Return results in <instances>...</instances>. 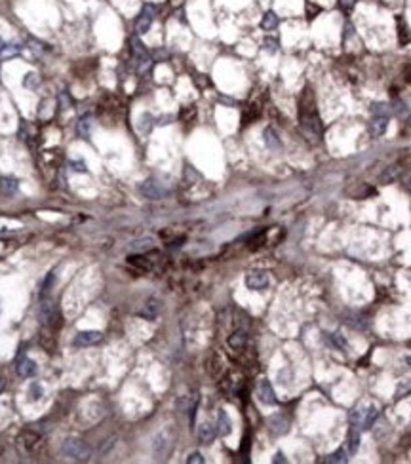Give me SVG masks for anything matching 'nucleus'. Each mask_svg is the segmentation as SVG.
I'll use <instances>...</instances> for the list:
<instances>
[{
    "label": "nucleus",
    "mask_w": 411,
    "mask_h": 464,
    "mask_svg": "<svg viewBox=\"0 0 411 464\" xmlns=\"http://www.w3.org/2000/svg\"><path fill=\"white\" fill-rule=\"evenodd\" d=\"M327 337H329V341H331V344H333L335 348H341V350L347 348V341L342 339V335H339V333H327Z\"/></svg>",
    "instance_id": "a878e982"
},
{
    "label": "nucleus",
    "mask_w": 411,
    "mask_h": 464,
    "mask_svg": "<svg viewBox=\"0 0 411 464\" xmlns=\"http://www.w3.org/2000/svg\"><path fill=\"white\" fill-rule=\"evenodd\" d=\"M407 392H411V382L405 380V382H402V384L398 386V390H396V398H403Z\"/></svg>",
    "instance_id": "c85d7f7f"
},
{
    "label": "nucleus",
    "mask_w": 411,
    "mask_h": 464,
    "mask_svg": "<svg viewBox=\"0 0 411 464\" xmlns=\"http://www.w3.org/2000/svg\"><path fill=\"white\" fill-rule=\"evenodd\" d=\"M402 183H403V187H405V189L411 190V172L409 173H403Z\"/></svg>",
    "instance_id": "2f4dec72"
},
{
    "label": "nucleus",
    "mask_w": 411,
    "mask_h": 464,
    "mask_svg": "<svg viewBox=\"0 0 411 464\" xmlns=\"http://www.w3.org/2000/svg\"><path fill=\"white\" fill-rule=\"evenodd\" d=\"M29 394H31V400H40L44 394V388L38 384V382H31V386H29Z\"/></svg>",
    "instance_id": "bb28decb"
},
{
    "label": "nucleus",
    "mask_w": 411,
    "mask_h": 464,
    "mask_svg": "<svg viewBox=\"0 0 411 464\" xmlns=\"http://www.w3.org/2000/svg\"><path fill=\"white\" fill-rule=\"evenodd\" d=\"M244 344H246V333L244 331H236L234 335L229 337V346L234 348V350H240Z\"/></svg>",
    "instance_id": "a211bd4d"
},
{
    "label": "nucleus",
    "mask_w": 411,
    "mask_h": 464,
    "mask_svg": "<svg viewBox=\"0 0 411 464\" xmlns=\"http://www.w3.org/2000/svg\"><path fill=\"white\" fill-rule=\"evenodd\" d=\"M409 122H411V114H409Z\"/></svg>",
    "instance_id": "4c0bfd02"
},
{
    "label": "nucleus",
    "mask_w": 411,
    "mask_h": 464,
    "mask_svg": "<svg viewBox=\"0 0 411 464\" xmlns=\"http://www.w3.org/2000/svg\"><path fill=\"white\" fill-rule=\"evenodd\" d=\"M215 436H217V426L212 424V422H202V424L198 426V438H200V441L212 443L215 439Z\"/></svg>",
    "instance_id": "9b49d317"
},
{
    "label": "nucleus",
    "mask_w": 411,
    "mask_h": 464,
    "mask_svg": "<svg viewBox=\"0 0 411 464\" xmlns=\"http://www.w3.org/2000/svg\"><path fill=\"white\" fill-rule=\"evenodd\" d=\"M386 128H388V116H375L371 124H369V131L373 137H381L385 135Z\"/></svg>",
    "instance_id": "ddd939ff"
},
{
    "label": "nucleus",
    "mask_w": 411,
    "mask_h": 464,
    "mask_svg": "<svg viewBox=\"0 0 411 464\" xmlns=\"http://www.w3.org/2000/svg\"><path fill=\"white\" fill-rule=\"evenodd\" d=\"M40 320H42V324H46V326L50 327H55L59 324L57 306H55V302L51 301V299H44L40 302Z\"/></svg>",
    "instance_id": "7ed1b4c3"
},
{
    "label": "nucleus",
    "mask_w": 411,
    "mask_h": 464,
    "mask_svg": "<svg viewBox=\"0 0 411 464\" xmlns=\"http://www.w3.org/2000/svg\"><path fill=\"white\" fill-rule=\"evenodd\" d=\"M153 16H154V8L153 6H145L143 8V12L139 14V18H137V33L139 35H145L147 31L151 29V23H153Z\"/></svg>",
    "instance_id": "0eeeda50"
},
{
    "label": "nucleus",
    "mask_w": 411,
    "mask_h": 464,
    "mask_svg": "<svg viewBox=\"0 0 411 464\" xmlns=\"http://www.w3.org/2000/svg\"><path fill=\"white\" fill-rule=\"evenodd\" d=\"M246 285H248L249 289H253V291L265 289L266 285H268V276H266V272H249L246 276Z\"/></svg>",
    "instance_id": "6e6552de"
},
{
    "label": "nucleus",
    "mask_w": 411,
    "mask_h": 464,
    "mask_svg": "<svg viewBox=\"0 0 411 464\" xmlns=\"http://www.w3.org/2000/svg\"><path fill=\"white\" fill-rule=\"evenodd\" d=\"M36 82H38V80H36L34 74H29V76L25 78V86H36Z\"/></svg>",
    "instance_id": "473e14b6"
},
{
    "label": "nucleus",
    "mask_w": 411,
    "mask_h": 464,
    "mask_svg": "<svg viewBox=\"0 0 411 464\" xmlns=\"http://www.w3.org/2000/svg\"><path fill=\"white\" fill-rule=\"evenodd\" d=\"M63 453L75 460H88L92 456V449L86 445L82 439L68 438L63 441Z\"/></svg>",
    "instance_id": "f03ea898"
},
{
    "label": "nucleus",
    "mask_w": 411,
    "mask_h": 464,
    "mask_svg": "<svg viewBox=\"0 0 411 464\" xmlns=\"http://www.w3.org/2000/svg\"><path fill=\"white\" fill-rule=\"evenodd\" d=\"M324 462H347V453H345V449H337L335 453H331V455L327 456V458H324Z\"/></svg>",
    "instance_id": "b1692460"
},
{
    "label": "nucleus",
    "mask_w": 411,
    "mask_h": 464,
    "mask_svg": "<svg viewBox=\"0 0 411 464\" xmlns=\"http://www.w3.org/2000/svg\"><path fill=\"white\" fill-rule=\"evenodd\" d=\"M158 312H160V301H158V299H149V301L145 302L143 310H141V316H143V318H149V320H154L158 316Z\"/></svg>",
    "instance_id": "dca6fc26"
},
{
    "label": "nucleus",
    "mask_w": 411,
    "mask_h": 464,
    "mask_svg": "<svg viewBox=\"0 0 411 464\" xmlns=\"http://www.w3.org/2000/svg\"><path fill=\"white\" fill-rule=\"evenodd\" d=\"M101 337H103L101 331H97V329H84V331H78L77 335H75L73 346H78V348H82V346H92V344L99 343Z\"/></svg>",
    "instance_id": "39448f33"
},
{
    "label": "nucleus",
    "mask_w": 411,
    "mask_h": 464,
    "mask_svg": "<svg viewBox=\"0 0 411 464\" xmlns=\"http://www.w3.org/2000/svg\"><path fill=\"white\" fill-rule=\"evenodd\" d=\"M301 120H303V126L307 129H310L312 133H320L322 131V122H320V116H318L316 109L310 105V107H307V111L305 109H301Z\"/></svg>",
    "instance_id": "20e7f679"
},
{
    "label": "nucleus",
    "mask_w": 411,
    "mask_h": 464,
    "mask_svg": "<svg viewBox=\"0 0 411 464\" xmlns=\"http://www.w3.org/2000/svg\"><path fill=\"white\" fill-rule=\"evenodd\" d=\"M141 192L145 198H151V200H156V198L162 196V189L158 187V183L153 179H147L143 185H141Z\"/></svg>",
    "instance_id": "4468645a"
},
{
    "label": "nucleus",
    "mask_w": 411,
    "mask_h": 464,
    "mask_svg": "<svg viewBox=\"0 0 411 464\" xmlns=\"http://www.w3.org/2000/svg\"><path fill=\"white\" fill-rule=\"evenodd\" d=\"M263 137H265V145L268 146L270 150H276V148H280V146H282L278 133H276L272 128H266L265 133H263Z\"/></svg>",
    "instance_id": "f3484780"
},
{
    "label": "nucleus",
    "mask_w": 411,
    "mask_h": 464,
    "mask_svg": "<svg viewBox=\"0 0 411 464\" xmlns=\"http://www.w3.org/2000/svg\"><path fill=\"white\" fill-rule=\"evenodd\" d=\"M371 112H373L375 116H388V112H390V105H386V103H373V105H371Z\"/></svg>",
    "instance_id": "393cba45"
},
{
    "label": "nucleus",
    "mask_w": 411,
    "mask_h": 464,
    "mask_svg": "<svg viewBox=\"0 0 411 464\" xmlns=\"http://www.w3.org/2000/svg\"><path fill=\"white\" fill-rule=\"evenodd\" d=\"M187 462L188 464H204L206 458L202 456V453H198V451H194V453H190V455L187 456Z\"/></svg>",
    "instance_id": "cd10ccee"
},
{
    "label": "nucleus",
    "mask_w": 411,
    "mask_h": 464,
    "mask_svg": "<svg viewBox=\"0 0 411 464\" xmlns=\"http://www.w3.org/2000/svg\"><path fill=\"white\" fill-rule=\"evenodd\" d=\"M36 371H38V367H36V363L31 358H23V360L17 361V373H19V377L31 378L36 375Z\"/></svg>",
    "instance_id": "9d476101"
},
{
    "label": "nucleus",
    "mask_w": 411,
    "mask_h": 464,
    "mask_svg": "<svg viewBox=\"0 0 411 464\" xmlns=\"http://www.w3.org/2000/svg\"><path fill=\"white\" fill-rule=\"evenodd\" d=\"M272 460H274V462H286V458H284V455H282V453H276V455H274V458H272Z\"/></svg>",
    "instance_id": "72a5a7b5"
},
{
    "label": "nucleus",
    "mask_w": 411,
    "mask_h": 464,
    "mask_svg": "<svg viewBox=\"0 0 411 464\" xmlns=\"http://www.w3.org/2000/svg\"><path fill=\"white\" fill-rule=\"evenodd\" d=\"M379 415V407L373 402H362V404L352 411V424L358 426L360 430L371 428Z\"/></svg>",
    "instance_id": "f257e3e1"
},
{
    "label": "nucleus",
    "mask_w": 411,
    "mask_h": 464,
    "mask_svg": "<svg viewBox=\"0 0 411 464\" xmlns=\"http://www.w3.org/2000/svg\"><path fill=\"white\" fill-rule=\"evenodd\" d=\"M0 189H2V192H6V194L16 192L17 179H14V177H2V179H0Z\"/></svg>",
    "instance_id": "6ab92c4d"
},
{
    "label": "nucleus",
    "mask_w": 411,
    "mask_h": 464,
    "mask_svg": "<svg viewBox=\"0 0 411 464\" xmlns=\"http://www.w3.org/2000/svg\"><path fill=\"white\" fill-rule=\"evenodd\" d=\"M153 244H154L153 238H141V240L131 242V250L133 251H145V250H149V248H153Z\"/></svg>",
    "instance_id": "4be33fe9"
},
{
    "label": "nucleus",
    "mask_w": 411,
    "mask_h": 464,
    "mask_svg": "<svg viewBox=\"0 0 411 464\" xmlns=\"http://www.w3.org/2000/svg\"><path fill=\"white\" fill-rule=\"evenodd\" d=\"M215 426H217V436H229L232 432V422H231V417L227 415V411L225 409H221L219 411V415H217V422H215Z\"/></svg>",
    "instance_id": "1a4fd4ad"
},
{
    "label": "nucleus",
    "mask_w": 411,
    "mask_h": 464,
    "mask_svg": "<svg viewBox=\"0 0 411 464\" xmlns=\"http://www.w3.org/2000/svg\"><path fill=\"white\" fill-rule=\"evenodd\" d=\"M398 175H400V168H398V166H390V168H386L385 172H383L381 181H383V183H392Z\"/></svg>",
    "instance_id": "412c9836"
},
{
    "label": "nucleus",
    "mask_w": 411,
    "mask_h": 464,
    "mask_svg": "<svg viewBox=\"0 0 411 464\" xmlns=\"http://www.w3.org/2000/svg\"><path fill=\"white\" fill-rule=\"evenodd\" d=\"M0 388H2V378H0Z\"/></svg>",
    "instance_id": "e433bc0d"
},
{
    "label": "nucleus",
    "mask_w": 411,
    "mask_h": 464,
    "mask_svg": "<svg viewBox=\"0 0 411 464\" xmlns=\"http://www.w3.org/2000/svg\"><path fill=\"white\" fill-rule=\"evenodd\" d=\"M92 128H94V118H92V116H82L80 122H78V131H80V135H88V133L92 131Z\"/></svg>",
    "instance_id": "aec40b11"
},
{
    "label": "nucleus",
    "mask_w": 411,
    "mask_h": 464,
    "mask_svg": "<svg viewBox=\"0 0 411 464\" xmlns=\"http://www.w3.org/2000/svg\"><path fill=\"white\" fill-rule=\"evenodd\" d=\"M288 426H290V422H288V419L286 417H282V415H272L270 419H268V428H270V432H274V434H286L288 432Z\"/></svg>",
    "instance_id": "f8f14e48"
},
{
    "label": "nucleus",
    "mask_w": 411,
    "mask_h": 464,
    "mask_svg": "<svg viewBox=\"0 0 411 464\" xmlns=\"http://www.w3.org/2000/svg\"><path fill=\"white\" fill-rule=\"evenodd\" d=\"M360 447V428L352 424V428L349 430V438H347V449H349V455H354Z\"/></svg>",
    "instance_id": "2eb2a0df"
},
{
    "label": "nucleus",
    "mask_w": 411,
    "mask_h": 464,
    "mask_svg": "<svg viewBox=\"0 0 411 464\" xmlns=\"http://www.w3.org/2000/svg\"><path fill=\"white\" fill-rule=\"evenodd\" d=\"M257 398L259 402L265 405H274L276 404V396H274V390L270 386V382L266 378H259L257 382Z\"/></svg>",
    "instance_id": "423d86ee"
},
{
    "label": "nucleus",
    "mask_w": 411,
    "mask_h": 464,
    "mask_svg": "<svg viewBox=\"0 0 411 464\" xmlns=\"http://www.w3.org/2000/svg\"><path fill=\"white\" fill-rule=\"evenodd\" d=\"M2 50H4V40L0 38V53H2Z\"/></svg>",
    "instance_id": "f704fd0d"
},
{
    "label": "nucleus",
    "mask_w": 411,
    "mask_h": 464,
    "mask_svg": "<svg viewBox=\"0 0 411 464\" xmlns=\"http://www.w3.org/2000/svg\"><path fill=\"white\" fill-rule=\"evenodd\" d=\"M151 118H153V116H151V114H147V112L143 114V116H141V120H143V124H139V129H141L143 133H147V131L151 129V128H147V120H151Z\"/></svg>",
    "instance_id": "c756f323"
},
{
    "label": "nucleus",
    "mask_w": 411,
    "mask_h": 464,
    "mask_svg": "<svg viewBox=\"0 0 411 464\" xmlns=\"http://www.w3.org/2000/svg\"><path fill=\"white\" fill-rule=\"evenodd\" d=\"M265 46H266V50H270V52H276V50H278V42L272 40V38H266Z\"/></svg>",
    "instance_id": "7c9ffc66"
},
{
    "label": "nucleus",
    "mask_w": 411,
    "mask_h": 464,
    "mask_svg": "<svg viewBox=\"0 0 411 464\" xmlns=\"http://www.w3.org/2000/svg\"><path fill=\"white\" fill-rule=\"evenodd\" d=\"M407 365L411 367V356H407Z\"/></svg>",
    "instance_id": "c9c22d12"
},
{
    "label": "nucleus",
    "mask_w": 411,
    "mask_h": 464,
    "mask_svg": "<svg viewBox=\"0 0 411 464\" xmlns=\"http://www.w3.org/2000/svg\"><path fill=\"white\" fill-rule=\"evenodd\" d=\"M276 25H278V18H276V14H272V12L265 14V18H263V21H261V27L266 29V31H270V29H276Z\"/></svg>",
    "instance_id": "5701e85b"
}]
</instances>
